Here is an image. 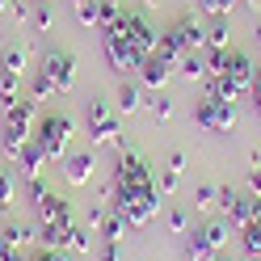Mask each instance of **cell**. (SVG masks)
<instances>
[{
	"label": "cell",
	"mask_w": 261,
	"mask_h": 261,
	"mask_svg": "<svg viewBox=\"0 0 261 261\" xmlns=\"http://www.w3.org/2000/svg\"><path fill=\"white\" fill-rule=\"evenodd\" d=\"M156 42H160V34L152 30V21L143 17V13H122V17L114 21V25H106V30H101V51H106V63H110L114 72H122V76L139 72V63L156 51Z\"/></svg>",
	"instance_id": "1"
},
{
	"label": "cell",
	"mask_w": 261,
	"mask_h": 261,
	"mask_svg": "<svg viewBox=\"0 0 261 261\" xmlns=\"http://www.w3.org/2000/svg\"><path fill=\"white\" fill-rule=\"evenodd\" d=\"M110 202L126 227H148L160 211V190H110Z\"/></svg>",
	"instance_id": "2"
},
{
	"label": "cell",
	"mask_w": 261,
	"mask_h": 261,
	"mask_svg": "<svg viewBox=\"0 0 261 261\" xmlns=\"http://www.w3.org/2000/svg\"><path fill=\"white\" fill-rule=\"evenodd\" d=\"M72 135H76V122L72 114H46V118L38 122V130L30 139L42 148L46 160H68V148H72Z\"/></svg>",
	"instance_id": "3"
},
{
	"label": "cell",
	"mask_w": 261,
	"mask_h": 261,
	"mask_svg": "<svg viewBox=\"0 0 261 261\" xmlns=\"http://www.w3.org/2000/svg\"><path fill=\"white\" fill-rule=\"evenodd\" d=\"M110 190H156V173L139 152H126L114 165V186Z\"/></svg>",
	"instance_id": "4"
},
{
	"label": "cell",
	"mask_w": 261,
	"mask_h": 261,
	"mask_svg": "<svg viewBox=\"0 0 261 261\" xmlns=\"http://www.w3.org/2000/svg\"><path fill=\"white\" fill-rule=\"evenodd\" d=\"M194 122H198L202 130L227 135V130L236 126V101H223V97H215V93H202V101L194 106Z\"/></svg>",
	"instance_id": "5"
},
{
	"label": "cell",
	"mask_w": 261,
	"mask_h": 261,
	"mask_svg": "<svg viewBox=\"0 0 261 261\" xmlns=\"http://www.w3.org/2000/svg\"><path fill=\"white\" fill-rule=\"evenodd\" d=\"M219 211H223V219L232 223V227H249V223H257L261 219V198L257 194H240V190H219Z\"/></svg>",
	"instance_id": "6"
},
{
	"label": "cell",
	"mask_w": 261,
	"mask_h": 261,
	"mask_svg": "<svg viewBox=\"0 0 261 261\" xmlns=\"http://www.w3.org/2000/svg\"><path fill=\"white\" fill-rule=\"evenodd\" d=\"M38 72L55 85V93H72L76 89V55L72 51H46Z\"/></svg>",
	"instance_id": "7"
},
{
	"label": "cell",
	"mask_w": 261,
	"mask_h": 261,
	"mask_svg": "<svg viewBox=\"0 0 261 261\" xmlns=\"http://www.w3.org/2000/svg\"><path fill=\"white\" fill-rule=\"evenodd\" d=\"M85 122H89V135H93V143H114V139L122 135V126H118V114H114L106 101H89Z\"/></svg>",
	"instance_id": "8"
},
{
	"label": "cell",
	"mask_w": 261,
	"mask_h": 261,
	"mask_svg": "<svg viewBox=\"0 0 261 261\" xmlns=\"http://www.w3.org/2000/svg\"><path fill=\"white\" fill-rule=\"evenodd\" d=\"M223 80L232 85L236 93H249L253 89V80H257V63L244 55V51H236V46H227V63H223Z\"/></svg>",
	"instance_id": "9"
},
{
	"label": "cell",
	"mask_w": 261,
	"mask_h": 261,
	"mask_svg": "<svg viewBox=\"0 0 261 261\" xmlns=\"http://www.w3.org/2000/svg\"><path fill=\"white\" fill-rule=\"evenodd\" d=\"M177 68H173V63L165 59V55H148V59H143L139 63V72H135V80H139V85L143 89H152V93H165V85H169V76H173Z\"/></svg>",
	"instance_id": "10"
},
{
	"label": "cell",
	"mask_w": 261,
	"mask_h": 261,
	"mask_svg": "<svg viewBox=\"0 0 261 261\" xmlns=\"http://www.w3.org/2000/svg\"><path fill=\"white\" fill-rule=\"evenodd\" d=\"M34 211H38V223H63V227H72V202L59 198V194H46L42 202H34Z\"/></svg>",
	"instance_id": "11"
},
{
	"label": "cell",
	"mask_w": 261,
	"mask_h": 261,
	"mask_svg": "<svg viewBox=\"0 0 261 261\" xmlns=\"http://www.w3.org/2000/svg\"><path fill=\"white\" fill-rule=\"evenodd\" d=\"M38 114V101H30V97H17L9 110H5V126L9 130H21V135H30V122H34Z\"/></svg>",
	"instance_id": "12"
},
{
	"label": "cell",
	"mask_w": 261,
	"mask_h": 261,
	"mask_svg": "<svg viewBox=\"0 0 261 261\" xmlns=\"http://www.w3.org/2000/svg\"><path fill=\"white\" fill-rule=\"evenodd\" d=\"M93 152H72L68 160H63V177H68V181L72 186H85L89 181V177H93Z\"/></svg>",
	"instance_id": "13"
},
{
	"label": "cell",
	"mask_w": 261,
	"mask_h": 261,
	"mask_svg": "<svg viewBox=\"0 0 261 261\" xmlns=\"http://www.w3.org/2000/svg\"><path fill=\"white\" fill-rule=\"evenodd\" d=\"M232 46V25H227V17H211L206 25V51H227Z\"/></svg>",
	"instance_id": "14"
},
{
	"label": "cell",
	"mask_w": 261,
	"mask_h": 261,
	"mask_svg": "<svg viewBox=\"0 0 261 261\" xmlns=\"http://www.w3.org/2000/svg\"><path fill=\"white\" fill-rule=\"evenodd\" d=\"M139 106H143V85L126 76L122 85H118V110H122V114H135Z\"/></svg>",
	"instance_id": "15"
},
{
	"label": "cell",
	"mask_w": 261,
	"mask_h": 261,
	"mask_svg": "<svg viewBox=\"0 0 261 261\" xmlns=\"http://www.w3.org/2000/svg\"><path fill=\"white\" fill-rule=\"evenodd\" d=\"M227 227H232L227 219H206V223L198 227V236H202V240H206L215 253H223V244H227Z\"/></svg>",
	"instance_id": "16"
},
{
	"label": "cell",
	"mask_w": 261,
	"mask_h": 261,
	"mask_svg": "<svg viewBox=\"0 0 261 261\" xmlns=\"http://www.w3.org/2000/svg\"><path fill=\"white\" fill-rule=\"evenodd\" d=\"M68 236H72V227H63V223H38L42 249H68Z\"/></svg>",
	"instance_id": "17"
},
{
	"label": "cell",
	"mask_w": 261,
	"mask_h": 261,
	"mask_svg": "<svg viewBox=\"0 0 261 261\" xmlns=\"http://www.w3.org/2000/svg\"><path fill=\"white\" fill-rule=\"evenodd\" d=\"M177 72H181L186 80H206V51H190L177 59Z\"/></svg>",
	"instance_id": "18"
},
{
	"label": "cell",
	"mask_w": 261,
	"mask_h": 261,
	"mask_svg": "<svg viewBox=\"0 0 261 261\" xmlns=\"http://www.w3.org/2000/svg\"><path fill=\"white\" fill-rule=\"evenodd\" d=\"M42 165H46V156H42L38 143L30 139V143H25V152H21V160H17V169L25 173V181H30V177H38V173H42Z\"/></svg>",
	"instance_id": "19"
},
{
	"label": "cell",
	"mask_w": 261,
	"mask_h": 261,
	"mask_svg": "<svg viewBox=\"0 0 261 261\" xmlns=\"http://www.w3.org/2000/svg\"><path fill=\"white\" fill-rule=\"evenodd\" d=\"M21 97V76H13V72H0V114H5L13 101Z\"/></svg>",
	"instance_id": "20"
},
{
	"label": "cell",
	"mask_w": 261,
	"mask_h": 261,
	"mask_svg": "<svg viewBox=\"0 0 261 261\" xmlns=\"http://www.w3.org/2000/svg\"><path fill=\"white\" fill-rule=\"evenodd\" d=\"M186 261H219V253L194 232V236H186Z\"/></svg>",
	"instance_id": "21"
},
{
	"label": "cell",
	"mask_w": 261,
	"mask_h": 261,
	"mask_svg": "<svg viewBox=\"0 0 261 261\" xmlns=\"http://www.w3.org/2000/svg\"><path fill=\"white\" fill-rule=\"evenodd\" d=\"M219 206V186H211V181H202V186H194V211H215Z\"/></svg>",
	"instance_id": "22"
},
{
	"label": "cell",
	"mask_w": 261,
	"mask_h": 261,
	"mask_svg": "<svg viewBox=\"0 0 261 261\" xmlns=\"http://www.w3.org/2000/svg\"><path fill=\"white\" fill-rule=\"evenodd\" d=\"M68 249H72V253H85V257L93 253V227H89V223H85V227H80V223H72V236H68Z\"/></svg>",
	"instance_id": "23"
},
{
	"label": "cell",
	"mask_w": 261,
	"mask_h": 261,
	"mask_svg": "<svg viewBox=\"0 0 261 261\" xmlns=\"http://www.w3.org/2000/svg\"><path fill=\"white\" fill-rule=\"evenodd\" d=\"M122 0H97V30H106V25H114L122 17Z\"/></svg>",
	"instance_id": "24"
},
{
	"label": "cell",
	"mask_w": 261,
	"mask_h": 261,
	"mask_svg": "<svg viewBox=\"0 0 261 261\" xmlns=\"http://www.w3.org/2000/svg\"><path fill=\"white\" fill-rule=\"evenodd\" d=\"M25 97L42 106V101H51V97H55V85H51V80H46L42 72H34V76H30V93H25Z\"/></svg>",
	"instance_id": "25"
},
{
	"label": "cell",
	"mask_w": 261,
	"mask_h": 261,
	"mask_svg": "<svg viewBox=\"0 0 261 261\" xmlns=\"http://www.w3.org/2000/svg\"><path fill=\"white\" fill-rule=\"evenodd\" d=\"M148 114H152V122H169L173 118V101H169L165 93H152L148 97Z\"/></svg>",
	"instance_id": "26"
},
{
	"label": "cell",
	"mask_w": 261,
	"mask_h": 261,
	"mask_svg": "<svg viewBox=\"0 0 261 261\" xmlns=\"http://www.w3.org/2000/svg\"><path fill=\"white\" fill-rule=\"evenodd\" d=\"M122 232H126V219L118 215V211H114V215H106V223H101V240H106V244H118Z\"/></svg>",
	"instance_id": "27"
},
{
	"label": "cell",
	"mask_w": 261,
	"mask_h": 261,
	"mask_svg": "<svg viewBox=\"0 0 261 261\" xmlns=\"http://www.w3.org/2000/svg\"><path fill=\"white\" fill-rule=\"evenodd\" d=\"M240 240H244V253H249L253 261H261V219L244 227V232H240Z\"/></svg>",
	"instance_id": "28"
},
{
	"label": "cell",
	"mask_w": 261,
	"mask_h": 261,
	"mask_svg": "<svg viewBox=\"0 0 261 261\" xmlns=\"http://www.w3.org/2000/svg\"><path fill=\"white\" fill-rule=\"evenodd\" d=\"M30 25H34V34H51L55 13H51V5H46V0H42V5H38L34 13H30Z\"/></svg>",
	"instance_id": "29"
},
{
	"label": "cell",
	"mask_w": 261,
	"mask_h": 261,
	"mask_svg": "<svg viewBox=\"0 0 261 261\" xmlns=\"http://www.w3.org/2000/svg\"><path fill=\"white\" fill-rule=\"evenodd\" d=\"M0 72L25 76V51H21V46H9V51H5V59H0Z\"/></svg>",
	"instance_id": "30"
},
{
	"label": "cell",
	"mask_w": 261,
	"mask_h": 261,
	"mask_svg": "<svg viewBox=\"0 0 261 261\" xmlns=\"http://www.w3.org/2000/svg\"><path fill=\"white\" fill-rule=\"evenodd\" d=\"M72 13L80 25H97V0H72Z\"/></svg>",
	"instance_id": "31"
},
{
	"label": "cell",
	"mask_w": 261,
	"mask_h": 261,
	"mask_svg": "<svg viewBox=\"0 0 261 261\" xmlns=\"http://www.w3.org/2000/svg\"><path fill=\"white\" fill-rule=\"evenodd\" d=\"M169 232H173V236H186V232H190V211H181V206L169 211Z\"/></svg>",
	"instance_id": "32"
},
{
	"label": "cell",
	"mask_w": 261,
	"mask_h": 261,
	"mask_svg": "<svg viewBox=\"0 0 261 261\" xmlns=\"http://www.w3.org/2000/svg\"><path fill=\"white\" fill-rule=\"evenodd\" d=\"M232 5H236V0H198V9L206 13V17H227Z\"/></svg>",
	"instance_id": "33"
},
{
	"label": "cell",
	"mask_w": 261,
	"mask_h": 261,
	"mask_svg": "<svg viewBox=\"0 0 261 261\" xmlns=\"http://www.w3.org/2000/svg\"><path fill=\"white\" fill-rule=\"evenodd\" d=\"M9 206H13V177L0 169V215H5Z\"/></svg>",
	"instance_id": "34"
},
{
	"label": "cell",
	"mask_w": 261,
	"mask_h": 261,
	"mask_svg": "<svg viewBox=\"0 0 261 261\" xmlns=\"http://www.w3.org/2000/svg\"><path fill=\"white\" fill-rule=\"evenodd\" d=\"M25 194H30V202H42L46 194H51V186H46L42 177H30V181H25Z\"/></svg>",
	"instance_id": "35"
},
{
	"label": "cell",
	"mask_w": 261,
	"mask_h": 261,
	"mask_svg": "<svg viewBox=\"0 0 261 261\" xmlns=\"http://www.w3.org/2000/svg\"><path fill=\"white\" fill-rule=\"evenodd\" d=\"M177 186H181V173H177V169H165V173H160V181H156L160 194H173Z\"/></svg>",
	"instance_id": "36"
},
{
	"label": "cell",
	"mask_w": 261,
	"mask_h": 261,
	"mask_svg": "<svg viewBox=\"0 0 261 261\" xmlns=\"http://www.w3.org/2000/svg\"><path fill=\"white\" fill-rule=\"evenodd\" d=\"M85 223L93 227V232H101V223H106V206H101V202H89V215H85Z\"/></svg>",
	"instance_id": "37"
},
{
	"label": "cell",
	"mask_w": 261,
	"mask_h": 261,
	"mask_svg": "<svg viewBox=\"0 0 261 261\" xmlns=\"http://www.w3.org/2000/svg\"><path fill=\"white\" fill-rule=\"evenodd\" d=\"M249 194L261 198V156L257 152H253V169H249Z\"/></svg>",
	"instance_id": "38"
},
{
	"label": "cell",
	"mask_w": 261,
	"mask_h": 261,
	"mask_svg": "<svg viewBox=\"0 0 261 261\" xmlns=\"http://www.w3.org/2000/svg\"><path fill=\"white\" fill-rule=\"evenodd\" d=\"M0 261H25V253L17 249V244H9L5 236H0Z\"/></svg>",
	"instance_id": "39"
},
{
	"label": "cell",
	"mask_w": 261,
	"mask_h": 261,
	"mask_svg": "<svg viewBox=\"0 0 261 261\" xmlns=\"http://www.w3.org/2000/svg\"><path fill=\"white\" fill-rule=\"evenodd\" d=\"M9 13H13V21H30V5H25V0H13V5H9Z\"/></svg>",
	"instance_id": "40"
},
{
	"label": "cell",
	"mask_w": 261,
	"mask_h": 261,
	"mask_svg": "<svg viewBox=\"0 0 261 261\" xmlns=\"http://www.w3.org/2000/svg\"><path fill=\"white\" fill-rule=\"evenodd\" d=\"M34 261H68V253H63V249H38Z\"/></svg>",
	"instance_id": "41"
},
{
	"label": "cell",
	"mask_w": 261,
	"mask_h": 261,
	"mask_svg": "<svg viewBox=\"0 0 261 261\" xmlns=\"http://www.w3.org/2000/svg\"><path fill=\"white\" fill-rule=\"evenodd\" d=\"M97 261H122L118 244H101V249H97Z\"/></svg>",
	"instance_id": "42"
},
{
	"label": "cell",
	"mask_w": 261,
	"mask_h": 261,
	"mask_svg": "<svg viewBox=\"0 0 261 261\" xmlns=\"http://www.w3.org/2000/svg\"><path fill=\"white\" fill-rule=\"evenodd\" d=\"M249 93H253V106H257V114H261V68H257V80H253Z\"/></svg>",
	"instance_id": "43"
},
{
	"label": "cell",
	"mask_w": 261,
	"mask_h": 261,
	"mask_svg": "<svg viewBox=\"0 0 261 261\" xmlns=\"http://www.w3.org/2000/svg\"><path fill=\"white\" fill-rule=\"evenodd\" d=\"M169 169L181 173V169H186V152H169Z\"/></svg>",
	"instance_id": "44"
},
{
	"label": "cell",
	"mask_w": 261,
	"mask_h": 261,
	"mask_svg": "<svg viewBox=\"0 0 261 261\" xmlns=\"http://www.w3.org/2000/svg\"><path fill=\"white\" fill-rule=\"evenodd\" d=\"M9 5H13V0H0V13H9Z\"/></svg>",
	"instance_id": "45"
},
{
	"label": "cell",
	"mask_w": 261,
	"mask_h": 261,
	"mask_svg": "<svg viewBox=\"0 0 261 261\" xmlns=\"http://www.w3.org/2000/svg\"><path fill=\"white\" fill-rule=\"evenodd\" d=\"M244 5H249V9H261V0H244Z\"/></svg>",
	"instance_id": "46"
},
{
	"label": "cell",
	"mask_w": 261,
	"mask_h": 261,
	"mask_svg": "<svg viewBox=\"0 0 261 261\" xmlns=\"http://www.w3.org/2000/svg\"><path fill=\"white\" fill-rule=\"evenodd\" d=\"M253 38H257V42H261V25H257V30H253Z\"/></svg>",
	"instance_id": "47"
},
{
	"label": "cell",
	"mask_w": 261,
	"mask_h": 261,
	"mask_svg": "<svg viewBox=\"0 0 261 261\" xmlns=\"http://www.w3.org/2000/svg\"><path fill=\"white\" fill-rule=\"evenodd\" d=\"M143 5H160V0H143Z\"/></svg>",
	"instance_id": "48"
},
{
	"label": "cell",
	"mask_w": 261,
	"mask_h": 261,
	"mask_svg": "<svg viewBox=\"0 0 261 261\" xmlns=\"http://www.w3.org/2000/svg\"><path fill=\"white\" fill-rule=\"evenodd\" d=\"M219 261H232V257H219Z\"/></svg>",
	"instance_id": "49"
},
{
	"label": "cell",
	"mask_w": 261,
	"mask_h": 261,
	"mask_svg": "<svg viewBox=\"0 0 261 261\" xmlns=\"http://www.w3.org/2000/svg\"><path fill=\"white\" fill-rule=\"evenodd\" d=\"M236 5H240V0H236Z\"/></svg>",
	"instance_id": "50"
}]
</instances>
